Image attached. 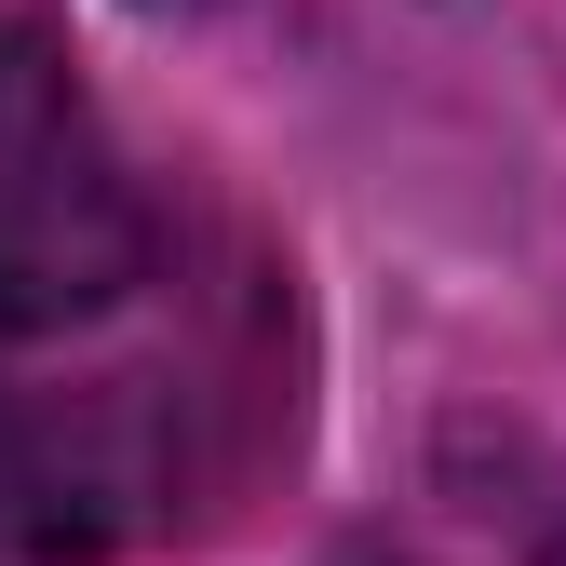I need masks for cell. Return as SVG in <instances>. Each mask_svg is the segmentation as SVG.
Segmentation results:
<instances>
[{"mask_svg": "<svg viewBox=\"0 0 566 566\" xmlns=\"http://www.w3.org/2000/svg\"><path fill=\"white\" fill-rule=\"evenodd\" d=\"M391 566H566V485L553 500H459L446 513V539H418V553H391Z\"/></svg>", "mask_w": 566, "mask_h": 566, "instance_id": "cell-2", "label": "cell"}, {"mask_svg": "<svg viewBox=\"0 0 566 566\" xmlns=\"http://www.w3.org/2000/svg\"><path fill=\"white\" fill-rule=\"evenodd\" d=\"M149 14H202V0H149Z\"/></svg>", "mask_w": 566, "mask_h": 566, "instance_id": "cell-3", "label": "cell"}, {"mask_svg": "<svg viewBox=\"0 0 566 566\" xmlns=\"http://www.w3.org/2000/svg\"><path fill=\"white\" fill-rule=\"evenodd\" d=\"M135 283H149V217H135L95 108L67 95V67L14 28L0 41V350L82 337Z\"/></svg>", "mask_w": 566, "mask_h": 566, "instance_id": "cell-1", "label": "cell"}]
</instances>
